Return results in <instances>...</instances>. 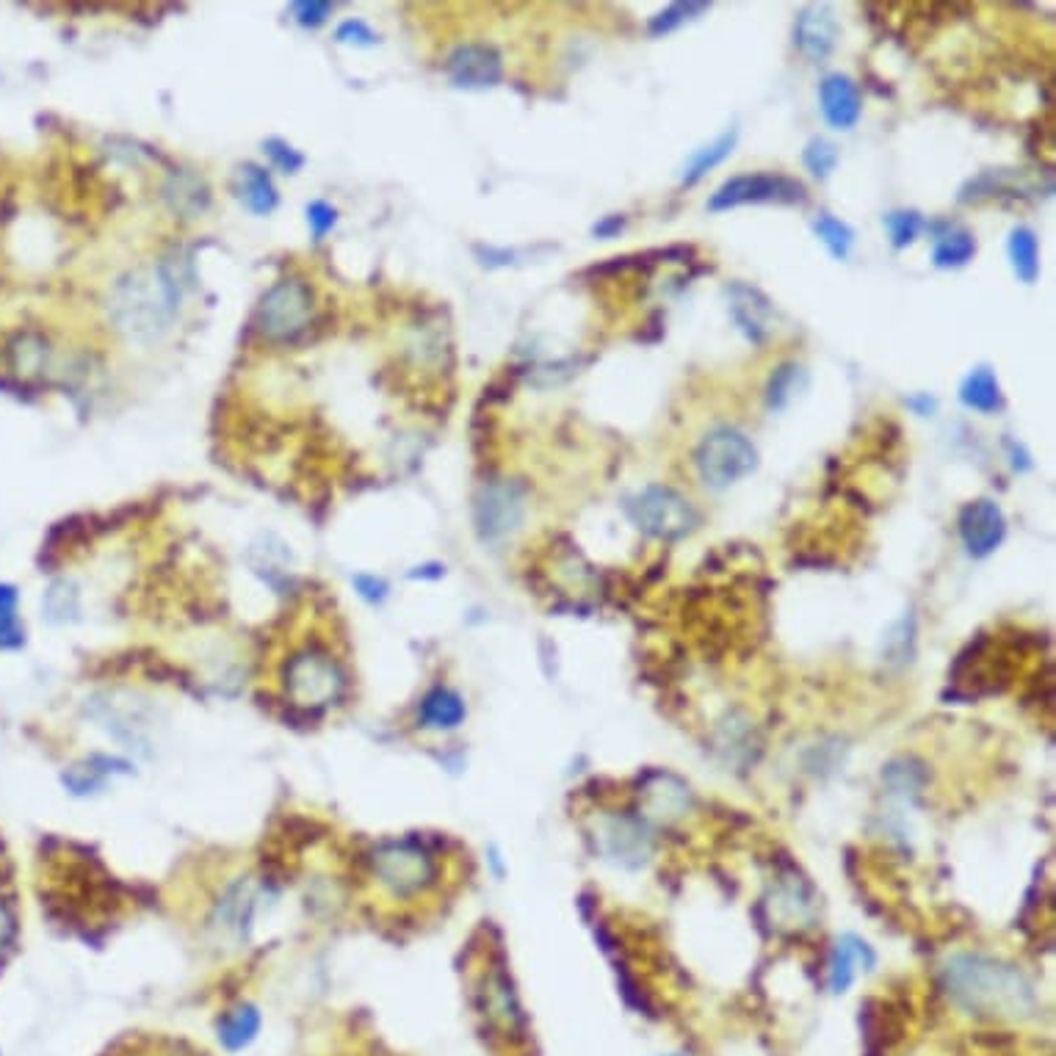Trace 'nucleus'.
Returning a JSON list of instances; mask_svg holds the SVG:
<instances>
[{"instance_id": "f257e3e1", "label": "nucleus", "mask_w": 1056, "mask_h": 1056, "mask_svg": "<svg viewBox=\"0 0 1056 1056\" xmlns=\"http://www.w3.org/2000/svg\"><path fill=\"white\" fill-rule=\"evenodd\" d=\"M180 288L164 266H142L114 283L109 294L111 324L125 338L153 344L177 318Z\"/></svg>"}, {"instance_id": "f03ea898", "label": "nucleus", "mask_w": 1056, "mask_h": 1056, "mask_svg": "<svg viewBox=\"0 0 1056 1056\" xmlns=\"http://www.w3.org/2000/svg\"><path fill=\"white\" fill-rule=\"evenodd\" d=\"M948 993L979 1013L1018 1015L1032 1007V991L1015 968L985 957H954L946 968Z\"/></svg>"}, {"instance_id": "7ed1b4c3", "label": "nucleus", "mask_w": 1056, "mask_h": 1056, "mask_svg": "<svg viewBox=\"0 0 1056 1056\" xmlns=\"http://www.w3.org/2000/svg\"><path fill=\"white\" fill-rule=\"evenodd\" d=\"M370 872H374L376 885L390 898H415L435 887L437 857L418 841H387L376 846L370 857Z\"/></svg>"}, {"instance_id": "20e7f679", "label": "nucleus", "mask_w": 1056, "mask_h": 1056, "mask_svg": "<svg viewBox=\"0 0 1056 1056\" xmlns=\"http://www.w3.org/2000/svg\"><path fill=\"white\" fill-rule=\"evenodd\" d=\"M628 520L648 537L676 542L700 526V512L687 496L667 485H650L633 493L622 504Z\"/></svg>"}, {"instance_id": "39448f33", "label": "nucleus", "mask_w": 1056, "mask_h": 1056, "mask_svg": "<svg viewBox=\"0 0 1056 1056\" xmlns=\"http://www.w3.org/2000/svg\"><path fill=\"white\" fill-rule=\"evenodd\" d=\"M694 465L705 487L728 490L730 485L747 479L758 468V448L744 431L719 426L703 437L694 451Z\"/></svg>"}, {"instance_id": "423d86ee", "label": "nucleus", "mask_w": 1056, "mask_h": 1056, "mask_svg": "<svg viewBox=\"0 0 1056 1056\" xmlns=\"http://www.w3.org/2000/svg\"><path fill=\"white\" fill-rule=\"evenodd\" d=\"M346 676L338 661L318 648L299 650L285 664V694L296 708L318 711L344 694Z\"/></svg>"}, {"instance_id": "0eeeda50", "label": "nucleus", "mask_w": 1056, "mask_h": 1056, "mask_svg": "<svg viewBox=\"0 0 1056 1056\" xmlns=\"http://www.w3.org/2000/svg\"><path fill=\"white\" fill-rule=\"evenodd\" d=\"M313 318V291L302 280H283L261 296L255 327L268 341H294Z\"/></svg>"}, {"instance_id": "6e6552de", "label": "nucleus", "mask_w": 1056, "mask_h": 1056, "mask_svg": "<svg viewBox=\"0 0 1056 1056\" xmlns=\"http://www.w3.org/2000/svg\"><path fill=\"white\" fill-rule=\"evenodd\" d=\"M808 191L800 180L778 172H750L724 180L708 200V211L722 213L741 205H802Z\"/></svg>"}, {"instance_id": "1a4fd4ad", "label": "nucleus", "mask_w": 1056, "mask_h": 1056, "mask_svg": "<svg viewBox=\"0 0 1056 1056\" xmlns=\"http://www.w3.org/2000/svg\"><path fill=\"white\" fill-rule=\"evenodd\" d=\"M526 518V487L520 481L498 479L479 487L474 501V524L485 542H498L515 534Z\"/></svg>"}, {"instance_id": "9d476101", "label": "nucleus", "mask_w": 1056, "mask_h": 1056, "mask_svg": "<svg viewBox=\"0 0 1056 1056\" xmlns=\"http://www.w3.org/2000/svg\"><path fill=\"white\" fill-rule=\"evenodd\" d=\"M957 531L965 550L974 559H985L1002 548L1004 537H1007V518L996 501L979 498V501H971L959 509Z\"/></svg>"}, {"instance_id": "9b49d317", "label": "nucleus", "mask_w": 1056, "mask_h": 1056, "mask_svg": "<svg viewBox=\"0 0 1056 1056\" xmlns=\"http://www.w3.org/2000/svg\"><path fill=\"white\" fill-rule=\"evenodd\" d=\"M448 81L459 89H490L504 78V61L493 44H459L446 61Z\"/></svg>"}, {"instance_id": "f8f14e48", "label": "nucleus", "mask_w": 1056, "mask_h": 1056, "mask_svg": "<svg viewBox=\"0 0 1056 1056\" xmlns=\"http://www.w3.org/2000/svg\"><path fill=\"white\" fill-rule=\"evenodd\" d=\"M730 296V316L739 324L741 333L747 335L750 344H763L769 335V324H772L774 305L763 291L752 288V285L733 283L728 288Z\"/></svg>"}, {"instance_id": "ddd939ff", "label": "nucleus", "mask_w": 1056, "mask_h": 1056, "mask_svg": "<svg viewBox=\"0 0 1056 1056\" xmlns=\"http://www.w3.org/2000/svg\"><path fill=\"white\" fill-rule=\"evenodd\" d=\"M819 105H822V114L830 128H835V131H852L863 114L861 89H857V83L852 81V78L833 72V75L824 78L822 87H819Z\"/></svg>"}, {"instance_id": "4468645a", "label": "nucleus", "mask_w": 1056, "mask_h": 1056, "mask_svg": "<svg viewBox=\"0 0 1056 1056\" xmlns=\"http://www.w3.org/2000/svg\"><path fill=\"white\" fill-rule=\"evenodd\" d=\"M839 42V22L827 6H808L794 22V44L811 61H824Z\"/></svg>"}, {"instance_id": "2eb2a0df", "label": "nucleus", "mask_w": 1056, "mask_h": 1056, "mask_svg": "<svg viewBox=\"0 0 1056 1056\" xmlns=\"http://www.w3.org/2000/svg\"><path fill=\"white\" fill-rule=\"evenodd\" d=\"M50 354L53 349H50L48 338L33 329H26L6 344V365L20 379H39L48 370Z\"/></svg>"}, {"instance_id": "dca6fc26", "label": "nucleus", "mask_w": 1056, "mask_h": 1056, "mask_svg": "<svg viewBox=\"0 0 1056 1056\" xmlns=\"http://www.w3.org/2000/svg\"><path fill=\"white\" fill-rule=\"evenodd\" d=\"M465 717H468L465 700L448 687L429 689V692L424 694V700H420V705H418L420 728L437 730V733H446V730H457L459 724L465 722Z\"/></svg>"}, {"instance_id": "f3484780", "label": "nucleus", "mask_w": 1056, "mask_h": 1056, "mask_svg": "<svg viewBox=\"0 0 1056 1056\" xmlns=\"http://www.w3.org/2000/svg\"><path fill=\"white\" fill-rule=\"evenodd\" d=\"M255 907H257L255 887H252L246 880L235 882V885L227 887V893H224L222 904H219L216 910L219 926L241 941V937L250 935L252 921H255Z\"/></svg>"}, {"instance_id": "a211bd4d", "label": "nucleus", "mask_w": 1056, "mask_h": 1056, "mask_svg": "<svg viewBox=\"0 0 1056 1056\" xmlns=\"http://www.w3.org/2000/svg\"><path fill=\"white\" fill-rule=\"evenodd\" d=\"M872 963H874L872 948H869L861 937L855 935L841 937L833 948V959H830V987H833V993L850 991L857 971L866 968V965Z\"/></svg>"}, {"instance_id": "6ab92c4d", "label": "nucleus", "mask_w": 1056, "mask_h": 1056, "mask_svg": "<svg viewBox=\"0 0 1056 1056\" xmlns=\"http://www.w3.org/2000/svg\"><path fill=\"white\" fill-rule=\"evenodd\" d=\"M959 402H963L968 409H976V413H985V415L1004 409V393H1002V385H998V376L993 374V368L979 365V368L971 370V374L963 379V385H959Z\"/></svg>"}, {"instance_id": "aec40b11", "label": "nucleus", "mask_w": 1056, "mask_h": 1056, "mask_svg": "<svg viewBox=\"0 0 1056 1056\" xmlns=\"http://www.w3.org/2000/svg\"><path fill=\"white\" fill-rule=\"evenodd\" d=\"M257 1032H261V1013L252 1004H241L219 1021V1043L227 1052H244L255 1043Z\"/></svg>"}, {"instance_id": "412c9836", "label": "nucleus", "mask_w": 1056, "mask_h": 1056, "mask_svg": "<svg viewBox=\"0 0 1056 1056\" xmlns=\"http://www.w3.org/2000/svg\"><path fill=\"white\" fill-rule=\"evenodd\" d=\"M735 142H739V131H735V128H730V131H724L722 136L713 139L711 144H705L703 150H698V153L689 159L687 172H683V180H681L683 189H692V185H698L700 180L708 175V172H713L717 166H722L724 161L733 155Z\"/></svg>"}, {"instance_id": "4be33fe9", "label": "nucleus", "mask_w": 1056, "mask_h": 1056, "mask_svg": "<svg viewBox=\"0 0 1056 1056\" xmlns=\"http://www.w3.org/2000/svg\"><path fill=\"white\" fill-rule=\"evenodd\" d=\"M1007 255L1015 277L1024 285H1035L1040 277V244L1029 227H1015L1007 241Z\"/></svg>"}, {"instance_id": "5701e85b", "label": "nucleus", "mask_w": 1056, "mask_h": 1056, "mask_svg": "<svg viewBox=\"0 0 1056 1056\" xmlns=\"http://www.w3.org/2000/svg\"><path fill=\"white\" fill-rule=\"evenodd\" d=\"M976 255V241L968 230L946 227L935 235L932 263L937 268H963Z\"/></svg>"}, {"instance_id": "b1692460", "label": "nucleus", "mask_w": 1056, "mask_h": 1056, "mask_svg": "<svg viewBox=\"0 0 1056 1056\" xmlns=\"http://www.w3.org/2000/svg\"><path fill=\"white\" fill-rule=\"evenodd\" d=\"M238 180H241V202H244L252 213L263 216V213H272L274 207H277V189H274L272 177H268L266 170L246 164L244 170L238 172Z\"/></svg>"}, {"instance_id": "393cba45", "label": "nucleus", "mask_w": 1056, "mask_h": 1056, "mask_svg": "<svg viewBox=\"0 0 1056 1056\" xmlns=\"http://www.w3.org/2000/svg\"><path fill=\"white\" fill-rule=\"evenodd\" d=\"M166 200L172 202V207L185 216H196L207 207V189L196 175H189V172H177V175L170 177L166 183Z\"/></svg>"}, {"instance_id": "a878e982", "label": "nucleus", "mask_w": 1056, "mask_h": 1056, "mask_svg": "<svg viewBox=\"0 0 1056 1056\" xmlns=\"http://www.w3.org/2000/svg\"><path fill=\"white\" fill-rule=\"evenodd\" d=\"M813 233L819 235V241L827 246V252L835 261H846L852 246H855V230L846 222H841V219L830 216V213H822V216L813 222Z\"/></svg>"}, {"instance_id": "bb28decb", "label": "nucleus", "mask_w": 1056, "mask_h": 1056, "mask_svg": "<svg viewBox=\"0 0 1056 1056\" xmlns=\"http://www.w3.org/2000/svg\"><path fill=\"white\" fill-rule=\"evenodd\" d=\"M42 611L44 620L53 622V626H61V622L72 620L78 615V589L75 583L67 581V578H59L48 587L42 598Z\"/></svg>"}, {"instance_id": "cd10ccee", "label": "nucleus", "mask_w": 1056, "mask_h": 1056, "mask_svg": "<svg viewBox=\"0 0 1056 1056\" xmlns=\"http://www.w3.org/2000/svg\"><path fill=\"white\" fill-rule=\"evenodd\" d=\"M800 385H805V374H802L800 365L794 363L780 365L766 385V407L774 409V413H778V409H785L791 398H794V393L800 390Z\"/></svg>"}, {"instance_id": "c85d7f7f", "label": "nucleus", "mask_w": 1056, "mask_h": 1056, "mask_svg": "<svg viewBox=\"0 0 1056 1056\" xmlns=\"http://www.w3.org/2000/svg\"><path fill=\"white\" fill-rule=\"evenodd\" d=\"M17 603L20 595L11 583H0V648L11 650L22 644L20 617H17Z\"/></svg>"}, {"instance_id": "c756f323", "label": "nucleus", "mask_w": 1056, "mask_h": 1056, "mask_svg": "<svg viewBox=\"0 0 1056 1056\" xmlns=\"http://www.w3.org/2000/svg\"><path fill=\"white\" fill-rule=\"evenodd\" d=\"M708 9H711L708 3H672L670 9L659 11V14L648 22V33L650 37H667V33L687 26L689 20H698V17Z\"/></svg>"}, {"instance_id": "7c9ffc66", "label": "nucleus", "mask_w": 1056, "mask_h": 1056, "mask_svg": "<svg viewBox=\"0 0 1056 1056\" xmlns=\"http://www.w3.org/2000/svg\"><path fill=\"white\" fill-rule=\"evenodd\" d=\"M111 758H92L83 766H72L70 772L64 774V785L72 791V794H92V791L103 789L105 774H109Z\"/></svg>"}, {"instance_id": "2f4dec72", "label": "nucleus", "mask_w": 1056, "mask_h": 1056, "mask_svg": "<svg viewBox=\"0 0 1056 1056\" xmlns=\"http://www.w3.org/2000/svg\"><path fill=\"white\" fill-rule=\"evenodd\" d=\"M802 164H805V170L811 172L813 177H830L835 172V166H839V148H835L833 142H827V139H811L808 148L802 150Z\"/></svg>"}, {"instance_id": "473e14b6", "label": "nucleus", "mask_w": 1056, "mask_h": 1056, "mask_svg": "<svg viewBox=\"0 0 1056 1056\" xmlns=\"http://www.w3.org/2000/svg\"><path fill=\"white\" fill-rule=\"evenodd\" d=\"M885 227L887 235H891L893 250H904V246H910L918 238L921 230L926 227V222L924 216L915 211H893L885 216Z\"/></svg>"}, {"instance_id": "72a5a7b5", "label": "nucleus", "mask_w": 1056, "mask_h": 1056, "mask_svg": "<svg viewBox=\"0 0 1056 1056\" xmlns=\"http://www.w3.org/2000/svg\"><path fill=\"white\" fill-rule=\"evenodd\" d=\"M485 1009L493 1018H501L504 1024H512L518 1018V1004L512 998V987H507L504 976H490L485 991Z\"/></svg>"}, {"instance_id": "f704fd0d", "label": "nucleus", "mask_w": 1056, "mask_h": 1056, "mask_svg": "<svg viewBox=\"0 0 1056 1056\" xmlns=\"http://www.w3.org/2000/svg\"><path fill=\"white\" fill-rule=\"evenodd\" d=\"M335 222H338V211H335L333 205H327V202L322 200L307 205V224H311V233L316 241H322L324 235L335 227Z\"/></svg>"}, {"instance_id": "c9c22d12", "label": "nucleus", "mask_w": 1056, "mask_h": 1056, "mask_svg": "<svg viewBox=\"0 0 1056 1056\" xmlns=\"http://www.w3.org/2000/svg\"><path fill=\"white\" fill-rule=\"evenodd\" d=\"M329 11H333V3H324V0H305V3L294 6V17L299 26L305 28H318L327 22Z\"/></svg>"}, {"instance_id": "e433bc0d", "label": "nucleus", "mask_w": 1056, "mask_h": 1056, "mask_svg": "<svg viewBox=\"0 0 1056 1056\" xmlns=\"http://www.w3.org/2000/svg\"><path fill=\"white\" fill-rule=\"evenodd\" d=\"M266 153H268V159H272L274 164H277L283 172H296L302 164H305V159H302V155L296 153L294 148H288L285 142H280V139H272V142H266Z\"/></svg>"}, {"instance_id": "4c0bfd02", "label": "nucleus", "mask_w": 1056, "mask_h": 1056, "mask_svg": "<svg viewBox=\"0 0 1056 1056\" xmlns=\"http://www.w3.org/2000/svg\"><path fill=\"white\" fill-rule=\"evenodd\" d=\"M335 37L344 44H376V39H379L363 20H346Z\"/></svg>"}, {"instance_id": "58836bf2", "label": "nucleus", "mask_w": 1056, "mask_h": 1056, "mask_svg": "<svg viewBox=\"0 0 1056 1056\" xmlns=\"http://www.w3.org/2000/svg\"><path fill=\"white\" fill-rule=\"evenodd\" d=\"M354 587L368 603H382L387 598V583L376 576H354Z\"/></svg>"}, {"instance_id": "ea45409f", "label": "nucleus", "mask_w": 1056, "mask_h": 1056, "mask_svg": "<svg viewBox=\"0 0 1056 1056\" xmlns=\"http://www.w3.org/2000/svg\"><path fill=\"white\" fill-rule=\"evenodd\" d=\"M626 224H628V216H622V213H615V216H603L592 227V235H595V238H615V235H620L622 230H626Z\"/></svg>"}, {"instance_id": "a19ab883", "label": "nucleus", "mask_w": 1056, "mask_h": 1056, "mask_svg": "<svg viewBox=\"0 0 1056 1056\" xmlns=\"http://www.w3.org/2000/svg\"><path fill=\"white\" fill-rule=\"evenodd\" d=\"M11 937H14V915H11V910L0 902V948L9 946Z\"/></svg>"}]
</instances>
